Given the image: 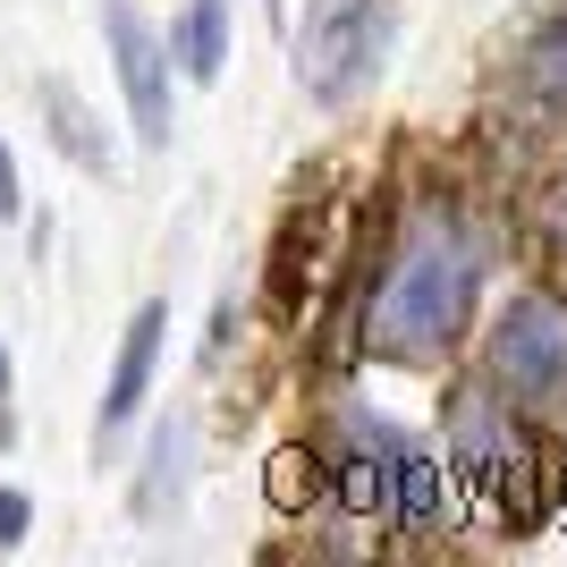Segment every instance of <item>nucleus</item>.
Instances as JSON below:
<instances>
[{"instance_id": "obj_8", "label": "nucleus", "mask_w": 567, "mask_h": 567, "mask_svg": "<svg viewBox=\"0 0 567 567\" xmlns=\"http://www.w3.org/2000/svg\"><path fill=\"white\" fill-rule=\"evenodd\" d=\"M390 517L406 534H450V457L424 441H399V474H390Z\"/></svg>"}, {"instance_id": "obj_6", "label": "nucleus", "mask_w": 567, "mask_h": 567, "mask_svg": "<svg viewBox=\"0 0 567 567\" xmlns=\"http://www.w3.org/2000/svg\"><path fill=\"white\" fill-rule=\"evenodd\" d=\"M162 331H169V306H162V297H144V306L127 313V339H118V355H111V390H102V424H94V441H118V432L144 415V390H153V364H162Z\"/></svg>"}, {"instance_id": "obj_2", "label": "nucleus", "mask_w": 567, "mask_h": 567, "mask_svg": "<svg viewBox=\"0 0 567 567\" xmlns=\"http://www.w3.org/2000/svg\"><path fill=\"white\" fill-rule=\"evenodd\" d=\"M483 373L525 424H567V288H517L492 313Z\"/></svg>"}, {"instance_id": "obj_14", "label": "nucleus", "mask_w": 567, "mask_h": 567, "mask_svg": "<svg viewBox=\"0 0 567 567\" xmlns=\"http://www.w3.org/2000/svg\"><path fill=\"white\" fill-rule=\"evenodd\" d=\"M543 246H550V262H567V169H559V187L543 195Z\"/></svg>"}, {"instance_id": "obj_1", "label": "nucleus", "mask_w": 567, "mask_h": 567, "mask_svg": "<svg viewBox=\"0 0 567 567\" xmlns=\"http://www.w3.org/2000/svg\"><path fill=\"white\" fill-rule=\"evenodd\" d=\"M474 297H483V246L450 204H415L399 220V246L381 262L373 313H364V348L381 355H441L466 339Z\"/></svg>"}, {"instance_id": "obj_10", "label": "nucleus", "mask_w": 567, "mask_h": 567, "mask_svg": "<svg viewBox=\"0 0 567 567\" xmlns=\"http://www.w3.org/2000/svg\"><path fill=\"white\" fill-rule=\"evenodd\" d=\"M517 85L543 118H567V9L534 25V43L517 51Z\"/></svg>"}, {"instance_id": "obj_7", "label": "nucleus", "mask_w": 567, "mask_h": 567, "mask_svg": "<svg viewBox=\"0 0 567 567\" xmlns=\"http://www.w3.org/2000/svg\"><path fill=\"white\" fill-rule=\"evenodd\" d=\"M399 424H364L348 415V450H339V499H348L355 517H390V474H399Z\"/></svg>"}, {"instance_id": "obj_16", "label": "nucleus", "mask_w": 567, "mask_h": 567, "mask_svg": "<svg viewBox=\"0 0 567 567\" xmlns=\"http://www.w3.org/2000/svg\"><path fill=\"white\" fill-rule=\"evenodd\" d=\"M0 399H9V348H0Z\"/></svg>"}, {"instance_id": "obj_13", "label": "nucleus", "mask_w": 567, "mask_h": 567, "mask_svg": "<svg viewBox=\"0 0 567 567\" xmlns=\"http://www.w3.org/2000/svg\"><path fill=\"white\" fill-rule=\"evenodd\" d=\"M25 534H34V499H25V492H9V483H0V550H18Z\"/></svg>"}, {"instance_id": "obj_15", "label": "nucleus", "mask_w": 567, "mask_h": 567, "mask_svg": "<svg viewBox=\"0 0 567 567\" xmlns=\"http://www.w3.org/2000/svg\"><path fill=\"white\" fill-rule=\"evenodd\" d=\"M18 204H25V195H18V153L0 144V220H18Z\"/></svg>"}, {"instance_id": "obj_3", "label": "nucleus", "mask_w": 567, "mask_h": 567, "mask_svg": "<svg viewBox=\"0 0 567 567\" xmlns=\"http://www.w3.org/2000/svg\"><path fill=\"white\" fill-rule=\"evenodd\" d=\"M441 457L457 466V483L483 499H499L508 534H534L543 525V492H534V450H525V415L499 390H457L450 399V432H441Z\"/></svg>"}, {"instance_id": "obj_5", "label": "nucleus", "mask_w": 567, "mask_h": 567, "mask_svg": "<svg viewBox=\"0 0 567 567\" xmlns=\"http://www.w3.org/2000/svg\"><path fill=\"white\" fill-rule=\"evenodd\" d=\"M102 43L118 60V94H127V127L144 153H162L178 111H169V34L136 18V0H102Z\"/></svg>"}, {"instance_id": "obj_12", "label": "nucleus", "mask_w": 567, "mask_h": 567, "mask_svg": "<svg viewBox=\"0 0 567 567\" xmlns=\"http://www.w3.org/2000/svg\"><path fill=\"white\" fill-rule=\"evenodd\" d=\"M187 450H195V424H187V415L153 432V474H144V492H136V508H144V517H162V499H178V492H187Z\"/></svg>"}, {"instance_id": "obj_4", "label": "nucleus", "mask_w": 567, "mask_h": 567, "mask_svg": "<svg viewBox=\"0 0 567 567\" xmlns=\"http://www.w3.org/2000/svg\"><path fill=\"white\" fill-rule=\"evenodd\" d=\"M390 34H399V0H313L297 25V85L331 111L355 102L390 60Z\"/></svg>"}, {"instance_id": "obj_9", "label": "nucleus", "mask_w": 567, "mask_h": 567, "mask_svg": "<svg viewBox=\"0 0 567 567\" xmlns=\"http://www.w3.org/2000/svg\"><path fill=\"white\" fill-rule=\"evenodd\" d=\"M169 60L195 85H220V69H229V0H187V18L169 25Z\"/></svg>"}, {"instance_id": "obj_11", "label": "nucleus", "mask_w": 567, "mask_h": 567, "mask_svg": "<svg viewBox=\"0 0 567 567\" xmlns=\"http://www.w3.org/2000/svg\"><path fill=\"white\" fill-rule=\"evenodd\" d=\"M34 102L51 111V144H60V153H69L76 169H94V178H111V144L94 136V111H85V102H76L69 85H60V76H43V85H34Z\"/></svg>"}]
</instances>
